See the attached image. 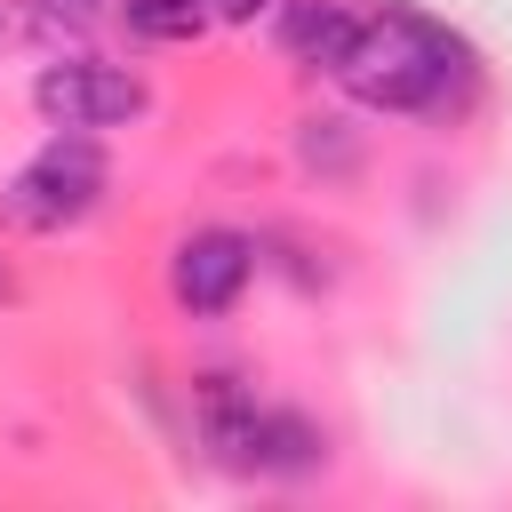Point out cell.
Masks as SVG:
<instances>
[{"mask_svg": "<svg viewBox=\"0 0 512 512\" xmlns=\"http://www.w3.org/2000/svg\"><path fill=\"white\" fill-rule=\"evenodd\" d=\"M32 104H40L48 128H88V136H104V128L144 120L152 88H144L128 64H104V56H48L40 80H32Z\"/></svg>", "mask_w": 512, "mask_h": 512, "instance_id": "3957f363", "label": "cell"}, {"mask_svg": "<svg viewBox=\"0 0 512 512\" xmlns=\"http://www.w3.org/2000/svg\"><path fill=\"white\" fill-rule=\"evenodd\" d=\"M104 184H112V160L88 128H56L8 184H0V224L8 232H72L80 216L104 208Z\"/></svg>", "mask_w": 512, "mask_h": 512, "instance_id": "7a4b0ae2", "label": "cell"}, {"mask_svg": "<svg viewBox=\"0 0 512 512\" xmlns=\"http://www.w3.org/2000/svg\"><path fill=\"white\" fill-rule=\"evenodd\" d=\"M56 8H72V16H88V8H104V0H56Z\"/></svg>", "mask_w": 512, "mask_h": 512, "instance_id": "30bf717a", "label": "cell"}, {"mask_svg": "<svg viewBox=\"0 0 512 512\" xmlns=\"http://www.w3.org/2000/svg\"><path fill=\"white\" fill-rule=\"evenodd\" d=\"M224 464H240V472H272V480H304V472H320L328 464V440H320V424L312 416H296V408H248L232 432H224V448H216Z\"/></svg>", "mask_w": 512, "mask_h": 512, "instance_id": "5b68a950", "label": "cell"}, {"mask_svg": "<svg viewBox=\"0 0 512 512\" xmlns=\"http://www.w3.org/2000/svg\"><path fill=\"white\" fill-rule=\"evenodd\" d=\"M120 24L136 40H160V48H184L208 32V8L200 0H120Z\"/></svg>", "mask_w": 512, "mask_h": 512, "instance_id": "52a82bcc", "label": "cell"}, {"mask_svg": "<svg viewBox=\"0 0 512 512\" xmlns=\"http://www.w3.org/2000/svg\"><path fill=\"white\" fill-rule=\"evenodd\" d=\"M272 8H280V48L296 64H312V72H336L344 64V48L360 32V8L352 0H272Z\"/></svg>", "mask_w": 512, "mask_h": 512, "instance_id": "8992f818", "label": "cell"}, {"mask_svg": "<svg viewBox=\"0 0 512 512\" xmlns=\"http://www.w3.org/2000/svg\"><path fill=\"white\" fill-rule=\"evenodd\" d=\"M64 24H72V8H56V0H0V48L48 56V48H64Z\"/></svg>", "mask_w": 512, "mask_h": 512, "instance_id": "ba28073f", "label": "cell"}, {"mask_svg": "<svg viewBox=\"0 0 512 512\" xmlns=\"http://www.w3.org/2000/svg\"><path fill=\"white\" fill-rule=\"evenodd\" d=\"M336 88L368 112H456L472 88H480V56L424 8L408 0H384L376 16H360L344 64H336Z\"/></svg>", "mask_w": 512, "mask_h": 512, "instance_id": "6da1fadb", "label": "cell"}, {"mask_svg": "<svg viewBox=\"0 0 512 512\" xmlns=\"http://www.w3.org/2000/svg\"><path fill=\"white\" fill-rule=\"evenodd\" d=\"M200 8H208V24H256L272 0H200Z\"/></svg>", "mask_w": 512, "mask_h": 512, "instance_id": "9c48e42d", "label": "cell"}, {"mask_svg": "<svg viewBox=\"0 0 512 512\" xmlns=\"http://www.w3.org/2000/svg\"><path fill=\"white\" fill-rule=\"evenodd\" d=\"M248 280H256V240H248V232H232V224L192 232V240L176 248V264H168L176 304H184V312H200V320L232 312V304L248 296Z\"/></svg>", "mask_w": 512, "mask_h": 512, "instance_id": "277c9868", "label": "cell"}]
</instances>
